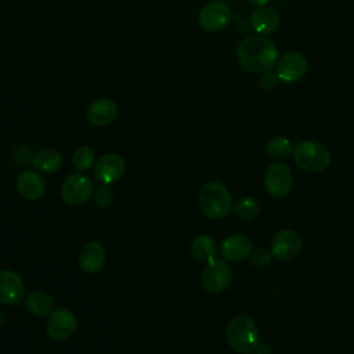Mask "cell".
<instances>
[{
	"label": "cell",
	"instance_id": "1",
	"mask_svg": "<svg viewBox=\"0 0 354 354\" xmlns=\"http://www.w3.org/2000/svg\"><path fill=\"white\" fill-rule=\"evenodd\" d=\"M236 58L245 71L264 73L277 65L278 48L263 35H248L236 47Z\"/></svg>",
	"mask_w": 354,
	"mask_h": 354
},
{
	"label": "cell",
	"instance_id": "2",
	"mask_svg": "<svg viewBox=\"0 0 354 354\" xmlns=\"http://www.w3.org/2000/svg\"><path fill=\"white\" fill-rule=\"evenodd\" d=\"M198 205L201 212L213 220L227 217L234 205L227 187L218 181L205 183L198 192Z\"/></svg>",
	"mask_w": 354,
	"mask_h": 354
},
{
	"label": "cell",
	"instance_id": "3",
	"mask_svg": "<svg viewBox=\"0 0 354 354\" xmlns=\"http://www.w3.org/2000/svg\"><path fill=\"white\" fill-rule=\"evenodd\" d=\"M228 346L241 354H249L259 346V329L256 322L246 314L235 315L225 328Z\"/></svg>",
	"mask_w": 354,
	"mask_h": 354
},
{
	"label": "cell",
	"instance_id": "4",
	"mask_svg": "<svg viewBox=\"0 0 354 354\" xmlns=\"http://www.w3.org/2000/svg\"><path fill=\"white\" fill-rule=\"evenodd\" d=\"M292 153L296 166L306 173H321L329 167L332 160L329 149L313 140L299 142Z\"/></svg>",
	"mask_w": 354,
	"mask_h": 354
},
{
	"label": "cell",
	"instance_id": "5",
	"mask_svg": "<svg viewBox=\"0 0 354 354\" xmlns=\"http://www.w3.org/2000/svg\"><path fill=\"white\" fill-rule=\"evenodd\" d=\"M94 192L91 178L83 171L72 173L68 176L59 189L62 201L69 206H82L84 205Z\"/></svg>",
	"mask_w": 354,
	"mask_h": 354
},
{
	"label": "cell",
	"instance_id": "6",
	"mask_svg": "<svg viewBox=\"0 0 354 354\" xmlns=\"http://www.w3.org/2000/svg\"><path fill=\"white\" fill-rule=\"evenodd\" d=\"M232 279V270L224 259H213L207 261L201 272V282L209 293H220L225 290Z\"/></svg>",
	"mask_w": 354,
	"mask_h": 354
},
{
	"label": "cell",
	"instance_id": "7",
	"mask_svg": "<svg viewBox=\"0 0 354 354\" xmlns=\"http://www.w3.org/2000/svg\"><path fill=\"white\" fill-rule=\"evenodd\" d=\"M77 328V318L69 308H57L50 313L46 321V333L55 342H64L72 337Z\"/></svg>",
	"mask_w": 354,
	"mask_h": 354
},
{
	"label": "cell",
	"instance_id": "8",
	"mask_svg": "<svg viewBox=\"0 0 354 354\" xmlns=\"http://www.w3.org/2000/svg\"><path fill=\"white\" fill-rule=\"evenodd\" d=\"M293 178L290 169L283 162H272L264 173V187L274 198H283L292 189Z\"/></svg>",
	"mask_w": 354,
	"mask_h": 354
},
{
	"label": "cell",
	"instance_id": "9",
	"mask_svg": "<svg viewBox=\"0 0 354 354\" xmlns=\"http://www.w3.org/2000/svg\"><path fill=\"white\" fill-rule=\"evenodd\" d=\"M126 171V162L124 159L118 153H105L94 163V178L104 184L111 185L116 181H119Z\"/></svg>",
	"mask_w": 354,
	"mask_h": 354
},
{
	"label": "cell",
	"instance_id": "10",
	"mask_svg": "<svg viewBox=\"0 0 354 354\" xmlns=\"http://www.w3.org/2000/svg\"><path fill=\"white\" fill-rule=\"evenodd\" d=\"M300 250H301L300 235L290 228H283L278 231L271 241V253L279 261H290L296 259Z\"/></svg>",
	"mask_w": 354,
	"mask_h": 354
},
{
	"label": "cell",
	"instance_id": "11",
	"mask_svg": "<svg viewBox=\"0 0 354 354\" xmlns=\"http://www.w3.org/2000/svg\"><path fill=\"white\" fill-rule=\"evenodd\" d=\"M199 25L207 32H220L231 21V10L225 3L210 1L205 4L198 17Z\"/></svg>",
	"mask_w": 354,
	"mask_h": 354
},
{
	"label": "cell",
	"instance_id": "12",
	"mask_svg": "<svg viewBox=\"0 0 354 354\" xmlns=\"http://www.w3.org/2000/svg\"><path fill=\"white\" fill-rule=\"evenodd\" d=\"M307 59L299 51H289L277 61V76L285 83H295L304 77L307 72Z\"/></svg>",
	"mask_w": 354,
	"mask_h": 354
},
{
	"label": "cell",
	"instance_id": "13",
	"mask_svg": "<svg viewBox=\"0 0 354 354\" xmlns=\"http://www.w3.org/2000/svg\"><path fill=\"white\" fill-rule=\"evenodd\" d=\"M118 116V104L108 97L91 101L86 109V118L90 124L104 127L111 124Z\"/></svg>",
	"mask_w": 354,
	"mask_h": 354
},
{
	"label": "cell",
	"instance_id": "14",
	"mask_svg": "<svg viewBox=\"0 0 354 354\" xmlns=\"http://www.w3.org/2000/svg\"><path fill=\"white\" fill-rule=\"evenodd\" d=\"M106 261V252L101 242L86 243L79 253V267L86 274H98Z\"/></svg>",
	"mask_w": 354,
	"mask_h": 354
},
{
	"label": "cell",
	"instance_id": "15",
	"mask_svg": "<svg viewBox=\"0 0 354 354\" xmlns=\"http://www.w3.org/2000/svg\"><path fill=\"white\" fill-rule=\"evenodd\" d=\"M221 257L228 263H239L250 256L252 241L242 234H234L227 236L220 246Z\"/></svg>",
	"mask_w": 354,
	"mask_h": 354
},
{
	"label": "cell",
	"instance_id": "16",
	"mask_svg": "<svg viewBox=\"0 0 354 354\" xmlns=\"http://www.w3.org/2000/svg\"><path fill=\"white\" fill-rule=\"evenodd\" d=\"M25 295V285L19 274L12 270L0 271V303H18Z\"/></svg>",
	"mask_w": 354,
	"mask_h": 354
},
{
	"label": "cell",
	"instance_id": "17",
	"mask_svg": "<svg viewBox=\"0 0 354 354\" xmlns=\"http://www.w3.org/2000/svg\"><path fill=\"white\" fill-rule=\"evenodd\" d=\"M17 191L26 201H37L46 194V183L39 171L24 170L17 177Z\"/></svg>",
	"mask_w": 354,
	"mask_h": 354
},
{
	"label": "cell",
	"instance_id": "18",
	"mask_svg": "<svg viewBox=\"0 0 354 354\" xmlns=\"http://www.w3.org/2000/svg\"><path fill=\"white\" fill-rule=\"evenodd\" d=\"M250 26L259 35H271L279 28V15L271 8L260 7L252 12Z\"/></svg>",
	"mask_w": 354,
	"mask_h": 354
},
{
	"label": "cell",
	"instance_id": "19",
	"mask_svg": "<svg viewBox=\"0 0 354 354\" xmlns=\"http://www.w3.org/2000/svg\"><path fill=\"white\" fill-rule=\"evenodd\" d=\"M32 166L39 173H55L62 166V155L55 148H44L32 158Z\"/></svg>",
	"mask_w": 354,
	"mask_h": 354
},
{
	"label": "cell",
	"instance_id": "20",
	"mask_svg": "<svg viewBox=\"0 0 354 354\" xmlns=\"http://www.w3.org/2000/svg\"><path fill=\"white\" fill-rule=\"evenodd\" d=\"M28 311L35 317H48L54 307V300L44 290H32L25 299Z\"/></svg>",
	"mask_w": 354,
	"mask_h": 354
},
{
	"label": "cell",
	"instance_id": "21",
	"mask_svg": "<svg viewBox=\"0 0 354 354\" xmlns=\"http://www.w3.org/2000/svg\"><path fill=\"white\" fill-rule=\"evenodd\" d=\"M189 252L195 260L201 263H207L214 259L217 253V243L209 235H198L191 241Z\"/></svg>",
	"mask_w": 354,
	"mask_h": 354
},
{
	"label": "cell",
	"instance_id": "22",
	"mask_svg": "<svg viewBox=\"0 0 354 354\" xmlns=\"http://www.w3.org/2000/svg\"><path fill=\"white\" fill-rule=\"evenodd\" d=\"M266 151L274 159H285L293 152V147L289 138L283 136H275L268 140L266 145Z\"/></svg>",
	"mask_w": 354,
	"mask_h": 354
},
{
	"label": "cell",
	"instance_id": "23",
	"mask_svg": "<svg viewBox=\"0 0 354 354\" xmlns=\"http://www.w3.org/2000/svg\"><path fill=\"white\" fill-rule=\"evenodd\" d=\"M72 163L79 171H87L95 163V153L90 145H79L72 153Z\"/></svg>",
	"mask_w": 354,
	"mask_h": 354
},
{
	"label": "cell",
	"instance_id": "24",
	"mask_svg": "<svg viewBox=\"0 0 354 354\" xmlns=\"http://www.w3.org/2000/svg\"><path fill=\"white\" fill-rule=\"evenodd\" d=\"M234 212L242 220H253L260 213V205L256 199L250 196H243L234 203Z\"/></svg>",
	"mask_w": 354,
	"mask_h": 354
},
{
	"label": "cell",
	"instance_id": "25",
	"mask_svg": "<svg viewBox=\"0 0 354 354\" xmlns=\"http://www.w3.org/2000/svg\"><path fill=\"white\" fill-rule=\"evenodd\" d=\"M272 257H274V256H272L271 250L268 252V250L264 249V248H257V249H254V250L250 253V256H249L250 264H252L253 267H256V268H264V267H267V266L271 263V259H272Z\"/></svg>",
	"mask_w": 354,
	"mask_h": 354
},
{
	"label": "cell",
	"instance_id": "26",
	"mask_svg": "<svg viewBox=\"0 0 354 354\" xmlns=\"http://www.w3.org/2000/svg\"><path fill=\"white\" fill-rule=\"evenodd\" d=\"M112 198H113V194H112V189L109 188V185L102 184L101 187L95 188L93 192L94 203L98 207H106L112 202Z\"/></svg>",
	"mask_w": 354,
	"mask_h": 354
},
{
	"label": "cell",
	"instance_id": "27",
	"mask_svg": "<svg viewBox=\"0 0 354 354\" xmlns=\"http://www.w3.org/2000/svg\"><path fill=\"white\" fill-rule=\"evenodd\" d=\"M277 84H278V76L271 71L261 73V76L259 77V87L263 91H271L277 87Z\"/></svg>",
	"mask_w": 354,
	"mask_h": 354
},
{
	"label": "cell",
	"instance_id": "28",
	"mask_svg": "<svg viewBox=\"0 0 354 354\" xmlns=\"http://www.w3.org/2000/svg\"><path fill=\"white\" fill-rule=\"evenodd\" d=\"M250 4H253V6H257V7H264V6H267L271 0H248Z\"/></svg>",
	"mask_w": 354,
	"mask_h": 354
}]
</instances>
